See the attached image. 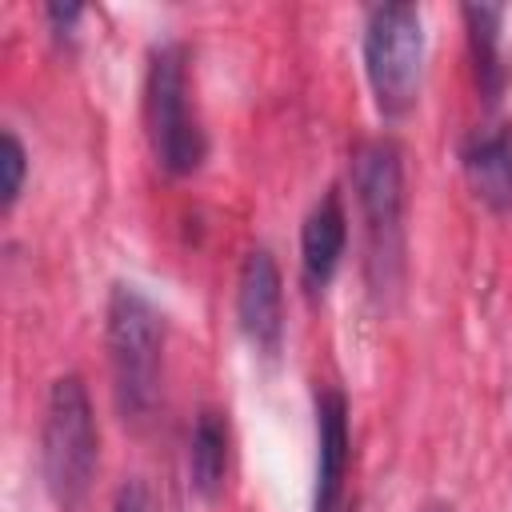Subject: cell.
Returning a JSON list of instances; mask_svg holds the SVG:
<instances>
[{"mask_svg":"<svg viewBox=\"0 0 512 512\" xmlns=\"http://www.w3.org/2000/svg\"><path fill=\"white\" fill-rule=\"evenodd\" d=\"M108 360L116 380V408L140 424L160 396L164 364V316L132 284H116L108 300Z\"/></svg>","mask_w":512,"mask_h":512,"instance_id":"obj_1","label":"cell"},{"mask_svg":"<svg viewBox=\"0 0 512 512\" xmlns=\"http://www.w3.org/2000/svg\"><path fill=\"white\" fill-rule=\"evenodd\" d=\"M40 456H44V480H48L52 500L60 508H76L88 496L96 464H100V432H96L92 400L80 376L52 380Z\"/></svg>","mask_w":512,"mask_h":512,"instance_id":"obj_2","label":"cell"},{"mask_svg":"<svg viewBox=\"0 0 512 512\" xmlns=\"http://www.w3.org/2000/svg\"><path fill=\"white\" fill-rule=\"evenodd\" d=\"M144 112H148V136L160 168L172 176H188L204 160V132L192 112L188 96V56L180 44H164L152 52L148 84H144Z\"/></svg>","mask_w":512,"mask_h":512,"instance_id":"obj_3","label":"cell"},{"mask_svg":"<svg viewBox=\"0 0 512 512\" xmlns=\"http://www.w3.org/2000/svg\"><path fill=\"white\" fill-rule=\"evenodd\" d=\"M424 68V24L412 4H380L364 28V72L384 116L416 104Z\"/></svg>","mask_w":512,"mask_h":512,"instance_id":"obj_4","label":"cell"},{"mask_svg":"<svg viewBox=\"0 0 512 512\" xmlns=\"http://www.w3.org/2000/svg\"><path fill=\"white\" fill-rule=\"evenodd\" d=\"M352 188L364 212L368 260L376 268V284H392L404 252V172L400 148L392 140H372L352 160Z\"/></svg>","mask_w":512,"mask_h":512,"instance_id":"obj_5","label":"cell"},{"mask_svg":"<svg viewBox=\"0 0 512 512\" xmlns=\"http://www.w3.org/2000/svg\"><path fill=\"white\" fill-rule=\"evenodd\" d=\"M236 316H240L244 336L256 348H264V352H276L280 348V332H284V288H280V268H276V260L264 248L248 252V260L240 268Z\"/></svg>","mask_w":512,"mask_h":512,"instance_id":"obj_6","label":"cell"},{"mask_svg":"<svg viewBox=\"0 0 512 512\" xmlns=\"http://www.w3.org/2000/svg\"><path fill=\"white\" fill-rule=\"evenodd\" d=\"M316 496L312 508L316 512H336L340 504V488H344V472H348V404L336 388L316 396Z\"/></svg>","mask_w":512,"mask_h":512,"instance_id":"obj_7","label":"cell"},{"mask_svg":"<svg viewBox=\"0 0 512 512\" xmlns=\"http://www.w3.org/2000/svg\"><path fill=\"white\" fill-rule=\"evenodd\" d=\"M464 172L480 204H488L492 212H508L512 208V124L476 132L464 144Z\"/></svg>","mask_w":512,"mask_h":512,"instance_id":"obj_8","label":"cell"},{"mask_svg":"<svg viewBox=\"0 0 512 512\" xmlns=\"http://www.w3.org/2000/svg\"><path fill=\"white\" fill-rule=\"evenodd\" d=\"M344 244H348V216L340 208V196L328 192L304 220V232H300V260H304V280L312 288H324L344 256Z\"/></svg>","mask_w":512,"mask_h":512,"instance_id":"obj_9","label":"cell"},{"mask_svg":"<svg viewBox=\"0 0 512 512\" xmlns=\"http://www.w3.org/2000/svg\"><path fill=\"white\" fill-rule=\"evenodd\" d=\"M500 8L496 4H468L464 20H468V36H472V60H476V80L484 88V100L496 104L500 88L508 80V68L500 60Z\"/></svg>","mask_w":512,"mask_h":512,"instance_id":"obj_10","label":"cell"},{"mask_svg":"<svg viewBox=\"0 0 512 512\" xmlns=\"http://www.w3.org/2000/svg\"><path fill=\"white\" fill-rule=\"evenodd\" d=\"M188 468H192V488L204 500H212L224 488V472H228V420L220 412H212V408L200 412V420H196Z\"/></svg>","mask_w":512,"mask_h":512,"instance_id":"obj_11","label":"cell"},{"mask_svg":"<svg viewBox=\"0 0 512 512\" xmlns=\"http://www.w3.org/2000/svg\"><path fill=\"white\" fill-rule=\"evenodd\" d=\"M0 168H4V212H8L24 188V148L12 132H4L0 140Z\"/></svg>","mask_w":512,"mask_h":512,"instance_id":"obj_12","label":"cell"},{"mask_svg":"<svg viewBox=\"0 0 512 512\" xmlns=\"http://www.w3.org/2000/svg\"><path fill=\"white\" fill-rule=\"evenodd\" d=\"M112 512H152V492H148V484H144V480H128V484H120Z\"/></svg>","mask_w":512,"mask_h":512,"instance_id":"obj_13","label":"cell"},{"mask_svg":"<svg viewBox=\"0 0 512 512\" xmlns=\"http://www.w3.org/2000/svg\"><path fill=\"white\" fill-rule=\"evenodd\" d=\"M436 512H440V508H436Z\"/></svg>","mask_w":512,"mask_h":512,"instance_id":"obj_14","label":"cell"}]
</instances>
